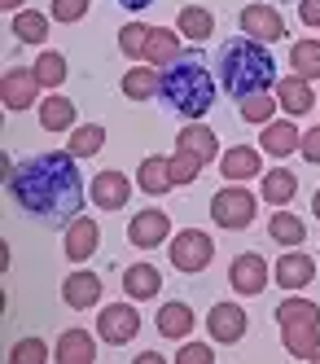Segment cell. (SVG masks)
<instances>
[{
    "instance_id": "32",
    "label": "cell",
    "mask_w": 320,
    "mask_h": 364,
    "mask_svg": "<svg viewBox=\"0 0 320 364\" xmlns=\"http://www.w3.org/2000/svg\"><path fill=\"white\" fill-rule=\"evenodd\" d=\"M14 36H18V40H26V44L48 40V18H44V14H36V9L14 14Z\"/></svg>"
},
{
    "instance_id": "39",
    "label": "cell",
    "mask_w": 320,
    "mask_h": 364,
    "mask_svg": "<svg viewBox=\"0 0 320 364\" xmlns=\"http://www.w3.org/2000/svg\"><path fill=\"white\" fill-rule=\"evenodd\" d=\"M88 14V0H53V18L58 22H79Z\"/></svg>"
},
{
    "instance_id": "18",
    "label": "cell",
    "mask_w": 320,
    "mask_h": 364,
    "mask_svg": "<svg viewBox=\"0 0 320 364\" xmlns=\"http://www.w3.org/2000/svg\"><path fill=\"white\" fill-rule=\"evenodd\" d=\"M101 277L97 272H70L66 281H62V299H66V307H75V311H84V307H97V299H101Z\"/></svg>"
},
{
    "instance_id": "20",
    "label": "cell",
    "mask_w": 320,
    "mask_h": 364,
    "mask_svg": "<svg viewBox=\"0 0 320 364\" xmlns=\"http://www.w3.org/2000/svg\"><path fill=\"white\" fill-rule=\"evenodd\" d=\"M158 285H163V277H158L154 264H132L123 272V294L132 303H145V299H158Z\"/></svg>"
},
{
    "instance_id": "15",
    "label": "cell",
    "mask_w": 320,
    "mask_h": 364,
    "mask_svg": "<svg viewBox=\"0 0 320 364\" xmlns=\"http://www.w3.org/2000/svg\"><path fill=\"white\" fill-rule=\"evenodd\" d=\"M97 246H101V228H97V220L75 215V220L66 224V259L84 264L88 255H97Z\"/></svg>"
},
{
    "instance_id": "3",
    "label": "cell",
    "mask_w": 320,
    "mask_h": 364,
    "mask_svg": "<svg viewBox=\"0 0 320 364\" xmlns=\"http://www.w3.org/2000/svg\"><path fill=\"white\" fill-rule=\"evenodd\" d=\"M163 110L184 114V119H202L215 106V75L206 70L202 53H184L180 62H171L163 70V88H158Z\"/></svg>"
},
{
    "instance_id": "14",
    "label": "cell",
    "mask_w": 320,
    "mask_h": 364,
    "mask_svg": "<svg viewBox=\"0 0 320 364\" xmlns=\"http://www.w3.org/2000/svg\"><path fill=\"white\" fill-rule=\"evenodd\" d=\"M88 193H92V202L101 206V211H123L127 198H132V180L123 171H101Z\"/></svg>"
},
{
    "instance_id": "42",
    "label": "cell",
    "mask_w": 320,
    "mask_h": 364,
    "mask_svg": "<svg viewBox=\"0 0 320 364\" xmlns=\"http://www.w3.org/2000/svg\"><path fill=\"white\" fill-rule=\"evenodd\" d=\"M299 18H303V27H320V0H303Z\"/></svg>"
},
{
    "instance_id": "8",
    "label": "cell",
    "mask_w": 320,
    "mask_h": 364,
    "mask_svg": "<svg viewBox=\"0 0 320 364\" xmlns=\"http://www.w3.org/2000/svg\"><path fill=\"white\" fill-rule=\"evenodd\" d=\"M40 75L36 70H5L0 75V101H5V110H31L36 97H40Z\"/></svg>"
},
{
    "instance_id": "23",
    "label": "cell",
    "mask_w": 320,
    "mask_h": 364,
    "mask_svg": "<svg viewBox=\"0 0 320 364\" xmlns=\"http://www.w3.org/2000/svg\"><path fill=\"white\" fill-rule=\"evenodd\" d=\"M259 149H250V145H233L224 159H220V171H224V180H255L259 176Z\"/></svg>"
},
{
    "instance_id": "29",
    "label": "cell",
    "mask_w": 320,
    "mask_h": 364,
    "mask_svg": "<svg viewBox=\"0 0 320 364\" xmlns=\"http://www.w3.org/2000/svg\"><path fill=\"white\" fill-rule=\"evenodd\" d=\"M268 237H272L277 246H303V242H307V224H303L299 215L281 211V215H272V224H268Z\"/></svg>"
},
{
    "instance_id": "17",
    "label": "cell",
    "mask_w": 320,
    "mask_h": 364,
    "mask_svg": "<svg viewBox=\"0 0 320 364\" xmlns=\"http://www.w3.org/2000/svg\"><path fill=\"white\" fill-rule=\"evenodd\" d=\"M176 149H189L193 159H202V163H215V159H220V141H215V132H210L202 119H193L189 127H180Z\"/></svg>"
},
{
    "instance_id": "36",
    "label": "cell",
    "mask_w": 320,
    "mask_h": 364,
    "mask_svg": "<svg viewBox=\"0 0 320 364\" xmlns=\"http://www.w3.org/2000/svg\"><path fill=\"white\" fill-rule=\"evenodd\" d=\"M167 163H171V180H176V185H189V180H198V171L206 167L202 159H193L189 149H176Z\"/></svg>"
},
{
    "instance_id": "28",
    "label": "cell",
    "mask_w": 320,
    "mask_h": 364,
    "mask_svg": "<svg viewBox=\"0 0 320 364\" xmlns=\"http://www.w3.org/2000/svg\"><path fill=\"white\" fill-rule=\"evenodd\" d=\"M294 193H299L294 171L277 167L272 176H263V202H272V206H289V202H294Z\"/></svg>"
},
{
    "instance_id": "11",
    "label": "cell",
    "mask_w": 320,
    "mask_h": 364,
    "mask_svg": "<svg viewBox=\"0 0 320 364\" xmlns=\"http://www.w3.org/2000/svg\"><path fill=\"white\" fill-rule=\"evenodd\" d=\"M206 329H210L215 343L233 347V343H242V338H246V311L237 307V303H215V307H210V316H206Z\"/></svg>"
},
{
    "instance_id": "41",
    "label": "cell",
    "mask_w": 320,
    "mask_h": 364,
    "mask_svg": "<svg viewBox=\"0 0 320 364\" xmlns=\"http://www.w3.org/2000/svg\"><path fill=\"white\" fill-rule=\"evenodd\" d=\"M299 149H303V159H307V163H320V127H311Z\"/></svg>"
},
{
    "instance_id": "9",
    "label": "cell",
    "mask_w": 320,
    "mask_h": 364,
    "mask_svg": "<svg viewBox=\"0 0 320 364\" xmlns=\"http://www.w3.org/2000/svg\"><path fill=\"white\" fill-rule=\"evenodd\" d=\"M242 31L259 44H268V40L277 44V40H285V18L277 14V5H246L242 9Z\"/></svg>"
},
{
    "instance_id": "43",
    "label": "cell",
    "mask_w": 320,
    "mask_h": 364,
    "mask_svg": "<svg viewBox=\"0 0 320 364\" xmlns=\"http://www.w3.org/2000/svg\"><path fill=\"white\" fill-rule=\"evenodd\" d=\"M119 5H123V9H132V14H137V9H149L154 0H119Z\"/></svg>"
},
{
    "instance_id": "34",
    "label": "cell",
    "mask_w": 320,
    "mask_h": 364,
    "mask_svg": "<svg viewBox=\"0 0 320 364\" xmlns=\"http://www.w3.org/2000/svg\"><path fill=\"white\" fill-rule=\"evenodd\" d=\"M31 70L40 75V84H44V88H62V80H66V58H62V53H53V48H44Z\"/></svg>"
},
{
    "instance_id": "2",
    "label": "cell",
    "mask_w": 320,
    "mask_h": 364,
    "mask_svg": "<svg viewBox=\"0 0 320 364\" xmlns=\"http://www.w3.org/2000/svg\"><path fill=\"white\" fill-rule=\"evenodd\" d=\"M215 75H220V84L233 101H246L255 92H272L277 88V58H272V48L268 44H259V40H228L220 48V58H215Z\"/></svg>"
},
{
    "instance_id": "27",
    "label": "cell",
    "mask_w": 320,
    "mask_h": 364,
    "mask_svg": "<svg viewBox=\"0 0 320 364\" xmlns=\"http://www.w3.org/2000/svg\"><path fill=\"white\" fill-rule=\"evenodd\" d=\"M137 185L145 189V193H167L171 185H176V180H171V163L167 159H145L141 163V171H137Z\"/></svg>"
},
{
    "instance_id": "37",
    "label": "cell",
    "mask_w": 320,
    "mask_h": 364,
    "mask_svg": "<svg viewBox=\"0 0 320 364\" xmlns=\"http://www.w3.org/2000/svg\"><path fill=\"white\" fill-rule=\"evenodd\" d=\"M145 40H149L145 22H127V27L119 31V48H123L127 58H145Z\"/></svg>"
},
{
    "instance_id": "10",
    "label": "cell",
    "mask_w": 320,
    "mask_h": 364,
    "mask_svg": "<svg viewBox=\"0 0 320 364\" xmlns=\"http://www.w3.org/2000/svg\"><path fill=\"white\" fill-rule=\"evenodd\" d=\"M167 232H171V215L167 211H141L127 224V242L137 250H154V246L167 242Z\"/></svg>"
},
{
    "instance_id": "12",
    "label": "cell",
    "mask_w": 320,
    "mask_h": 364,
    "mask_svg": "<svg viewBox=\"0 0 320 364\" xmlns=\"http://www.w3.org/2000/svg\"><path fill=\"white\" fill-rule=\"evenodd\" d=\"M228 285L237 294H263V285H268V264H263V255H237L228 264Z\"/></svg>"
},
{
    "instance_id": "5",
    "label": "cell",
    "mask_w": 320,
    "mask_h": 364,
    "mask_svg": "<svg viewBox=\"0 0 320 364\" xmlns=\"http://www.w3.org/2000/svg\"><path fill=\"white\" fill-rule=\"evenodd\" d=\"M215 259V242L206 237L202 228H184L171 237V268L176 272H202Z\"/></svg>"
},
{
    "instance_id": "33",
    "label": "cell",
    "mask_w": 320,
    "mask_h": 364,
    "mask_svg": "<svg viewBox=\"0 0 320 364\" xmlns=\"http://www.w3.org/2000/svg\"><path fill=\"white\" fill-rule=\"evenodd\" d=\"M101 145H105V127L101 123H88V127H75L70 132V154L75 159H92Z\"/></svg>"
},
{
    "instance_id": "16",
    "label": "cell",
    "mask_w": 320,
    "mask_h": 364,
    "mask_svg": "<svg viewBox=\"0 0 320 364\" xmlns=\"http://www.w3.org/2000/svg\"><path fill=\"white\" fill-rule=\"evenodd\" d=\"M277 106L285 114H307L316 106L311 80H303V75H285V80H277Z\"/></svg>"
},
{
    "instance_id": "1",
    "label": "cell",
    "mask_w": 320,
    "mask_h": 364,
    "mask_svg": "<svg viewBox=\"0 0 320 364\" xmlns=\"http://www.w3.org/2000/svg\"><path fill=\"white\" fill-rule=\"evenodd\" d=\"M9 198L40 224H70L84 211V176L75 167V154L48 149L26 159L9 176Z\"/></svg>"
},
{
    "instance_id": "38",
    "label": "cell",
    "mask_w": 320,
    "mask_h": 364,
    "mask_svg": "<svg viewBox=\"0 0 320 364\" xmlns=\"http://www.w3.org/2000/svg\"><path fill=\"white\" fill-rule=\"evenodd\" d=\"M9 360H14V364H40V360H48V355H44V343H40V338H22V343H14Z\"/></svg>"
},
{
    "instance_id": "7",
    "label": "cell",
    "mask_w": 320,
    "mask_h": 364,
    "mask_svg": "<svg viewBox=\"0 0 320 364\" xmlns=\"http://www.w3.org/2000/svg\"><path fill=\"white\" fill-rule=\"evenodd\" d=\"M97 333H101V343H110V347L132 343V338L141 333L137 307H132V303H110V307L101 311V321H97Z\"/></svg>"
},
{
    "instance_id": "4",
    "label": "cell",
    "mask_w": 320,
    "mask_h": 364,
    "mask_svg": "<svg viewBox=\"0 0 320 364\" xmlns=\"http://www.w3.org/2000/svg\"><path fill=\"white\" fill-rule=\"evenodd\" d=\"M277 325L285 351L294 360H311L320 351V307L311 299H285L277 307Z\"/></svg>"
},
{
    "instance_id": "44",
    "label": "cell",
    "mask_w": 320,
    "mask_h": 364,
    "mask_svg": "<svg viewBox=\"0 0 320 364\" xmlns=\"http://www.w3.org/2000/svg\"><path fill=\"white\" fill-rule=\"evenodd\" d=\"M311 215L320 220V189H316V198H311Z\"/></svg>"
},
{
    "instance_id": "31",
    "label": "cell",
    "mask_w": 320,
    "mask_h": 364,
    "mask_svg": "<svg viewBox=\"0 0 320 364\" xmlns=\"http://www.w3.org/2000/svg\"><path fill=\"white\" fill-rule=\"evenodd\" d=\"M289 66L303 80H320V40H299L289 48Z\"/></svg>"
},
{
    "instance_id": "30",
    "label": "cell",
    "mask_w": 320,
    "mask_h": 364,
    "mask_svg": "<svg viewBox=\"0 0 320 364\" xmlns=\"http://www.w3.org/2000/svg\"><path fill=\"white\" fill-rule=\"evenodd\" d=\"M40 127L44 132H66V127H75V106L66 97H48L40 106Z\"/></svg>"
},
{
    "instance_id": "25",
    "label": "cell",
    "mask_w": 320,
    "mask_h": 364,
    "mask_svg": "<svg viewBox=\"0 0 320 364\" xmlns=\"http://www.w3.org/2000/svg\"><path fill=\"white\" fill-rule=\"evenodd\" d=\"M259 145L268 149L272 159H285V154H294V149L303 145V136H299V127H294V123H263Z\"/></svg>"
},
{
    "instance_id": "26",
    "label": "cell",
    "mask_w": 320,
    "mask_h": 364,
    "mask_svg": "<svg viewBox=\"0 0 320 364\" xmlns=\"http://www.w3.org/2000/svg\"><path fill=\"white\" fill-rule=\"evenodd\" d=\"M154 321H158V333H163V338H189L193 311H189V303H163Z\"/></svg>"
},
{
    "instance_id": "22",
    "label": "cell",
    "mask_w": 320,
    "mask_h": 364,
    "mask_svg": "<svg viewBox=\"0 0 320 364\" xmlns=\"http://www.w3.org/2000/svg\"><path fill=\"white\" fill-rule=\"evenodd\" d=\"M158 88H163V70L158 66H132L123 75V97H132V101H154Z\"/></svg>"
},
{
    "instance_id": "13",
    "label": "cell",
    "mask_w": 320,
    "mask_h": 364,
    "mask_svg": "<svg viewBox=\"0 0 320 364\" xmlns=\"http://www.w3.org/2000/svg\"><path fill=\"white\" fill-rule=\"evenodd\" d=\"M184 58V36L180 31H167V27H149V40H145V62L167 70L171 62Z\"/></svg>"
},
{
    "instance_id": "35",
    "label": "cell",
    "mask_w": 320,
    "mask_h": 364,
    "mask_svg": "<svg viewBox=\"0 0 320 364\" xmlns=\"http://www.w3.org/2000/svg\"><path fill=\"white\" fill-rule=\"evenodd\" d=\"M237 106H242V119H246V123H259V127L272 123V110H277V106H272V92H255V97H246V101H237Z\"/></svg>"
},
{
    "instance_id": "6",
    "label": "cell",
    "mask_w": 320,
    "mask_h": 364,
    "mask_svg": "<svg viewBox=\"0 0 320 364\" xmlns=\"http://www.w3.org/2000/svg\"><path fill=\"white\" fill-rule=\"evenodd\" d=\"M210 220H215L220 228H250L255 220V193H246L242 185H228L220 189L215 198H210Z\"/></svg>"
},
{
    "instance_id": "24",
    "label": "cell",
    "mask_w": 320,
    "mask_h": 364,
    "mask_svg": "<svg viewBox=\"0 0 320 364\" xmlns=\"http://www.w3.org/2000/svg\"><path fill=\"white\" fill-rule=\"evenodd\" d=\"M176 31H180L184 40L206 44L210 36H215V18H210V9H202V5H184L180 18H176Z\"/></svg>"
},
{
    "instance_id": "45",
    "label": "cell",
    "mask_w": 320,
    "mask_h": 364,
    "mask_svg": "<svg viewBox=\"0 0 320 364\" xmlns=\"http://www.w3.org/2000/svg\"><path fill=\"white\" fill-rule=\"evenodd\" d=\"M0 5H5V9H18V5H26V0H0Z\"/></svg>"
},
{
    "instance_id": "21",
    "label": "cell",
    "mask_w": 320,
    "mask_h": 364,
    "mask_svg": "<svg viewBox=\"0 0 320 364\" xmlns=\"http://www.w3.org/2000/svg\"><path fill=\"white\" fill-rule=\"evenodd\" d=\"M58 364H92L97 360V343H92V333L84 329H66L58 338V355H53Z\"/></svg>"
},
{
    "instance_id": "19",
    "label": "cell",
    "mask_w": 320,
    "mask_h": 364,
    "mask_svg": "<svg viewBox=\"0 0 320 364\" xmlns=\"http://www.w3.org/2000/svg\"><path fill=\"white\" fill-rule=\"evenodd\" d=\"M311 277H316V264L294 246L277 259V285H285V290H303V285H311Z\"/></svg>"
},
{
    "instance_id": "40",
    "label": "cell",
    "mask_w": 320,
    "mask_h": 364,
    "mask_svg": "<svg viewBox=\"0 0 320 364\" xmlns=\"http://www.w3.org/2000/svg\"><path fill=\"white\" fill-rule=\"evenodd\" d=\"M210 360H215V351L206 343H184L180 355H176V364H210Z\"/></svg>"
}]
</instances>
